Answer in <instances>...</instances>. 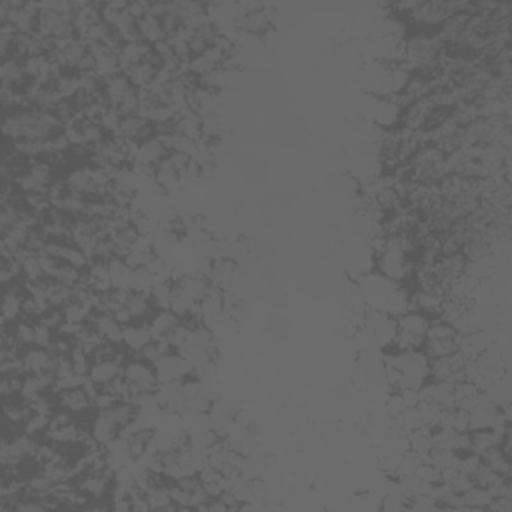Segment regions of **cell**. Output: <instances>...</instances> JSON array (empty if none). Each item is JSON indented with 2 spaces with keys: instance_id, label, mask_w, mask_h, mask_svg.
<instances>
[{
  "instance_id": "1",
  "label": "cell",
  "mask_w": 512,
  "mask_h": 512,
  "mask_svg": "<svg viewBox=\"0 0 512 512\" xmlns=\"http://www.w3.org/2000/svg\"><path fill=\"white\" fill-rule=\"evenodd\" d=\"M65 131L62 122L55 112L38 109H22L16 112H4L2 132L11 144L16 142H48Z\"/></svg>"
},
{
  "instance_id": "2",
  "label": "cell",
  "mask_w": 512,
  "mask_h": 512,
  "mask_svg": "<svg viewBox=\"0 0 512 512\" xmlns=\"http://www.w3.org/2000/svg\"><path fill=\"white\" fill-rule=\"evenodd\" d=\"M122 376H124V381L129 382L132 394L156 393L158 386H160L153 362L138 359V356H134V354L126 360L124 369H122Z\"/></svg>"
},
{
  "instance_id": "3",
  "label": "cell",
  "mask_w": 512,
  "mask_h": 512,
  "mask_svg": "<svg viewBox=\"0 0 512 512\" xmlns=\"http://www.w3.org/2000/svg\"><path fill=\"white\" fill-rule=\"evenodd\" d=\"M376 273L393 283H403L416 271V261L401 251H384L376 256Z\"/></svg>"
},
{
  "instance_id": "4",
  "label": "cell",
  "mask_w": 512,
  "mask_h": 512,
  "mask_svg": "<svg viewBox=\"0 0 512 512\" xmlns=\"http://www.w3.org/2000/svg\"><path fill=\"white\" fill-rule=\"evenodd\" d=\"M154 369H156V376H158L160 384L185 381L188 376H192L190 364H188V360L180 352H168L166 356L154 362Z\"/></svg>"
},
{
  "instance_id": "5",
  "label": "cell",
  "mask_w": 512,
  "mask_h": 512,
  "mask_svg": "<svg viewBox=\"0 0 512 512\" xmlns=\"http://www.w3.org/2000/svg\"><path fill=\"white\" fill-rule=\"evenodd\" d=\"M56 406L66 408L68 413H72L77 418H85L87 414L97 413L94 408V401L90 398V394L85 391V386L80 388H66V391H58L55 394Z\"/></svg>"
},
{
  "instance_id": "6",
  "label": "cell",
  "mask_w": 512,
  "mask_h": 512,
  "mask_svg": "<svg viewBox=\"0 0 512 512\" xmlns=\"http://www.w3.org/2000/svg\"><path fill=\"white\" fill-rule=\"evenodd\" d=\"M0 80H2V88H11L16 92H24V88L31 85V78L26 75L24 68V60L22 58H4L0 65Z\"/></svg>"
},
{
  "instance_id": "7",
  "label": "cell",
  "mask_w": 512,
  "mask_h": 512,
  "mask_svg": "<svg viewBox=\"0 0 512 512\" xmlns=\"http://www.w3.org/2000/svg\"><path fill=\"white\" fill-rule=\"evenodd\" d=\"M53 362H55V352L50 349L43 347H26L22 352V366L26 374H40V372L53 371Z\"/></svg>"
},
{
  "instance_id": "8",
  "label": "cell",
  "mask_w": 512,
  "mask_h": 512,
  "mask_svg": "<svg viewBox=\"0 0 512 512\" xmlns=\"http://www.w3.org/2000/svg\"><path fill=\"white\" fill-rule=\"evenodd\" d=\"M236 28L242 34H251V36H258L261 38V36L273 31V21H271L268 12L264 9V4H262L261 9L236 18Z\"/></svg>"
},
{
  "instance_id": "9",
  "label": "cell",
  "mask_w": 512,
  "mask_h": 512,
  "mask_svg": "<svg viewBox=\"0 0 512 512\" xmlns=\"http://www.w3.org/2000/svg\"><path fill=\"white\" fill-rule=\"evenodd\" d=\"M428 327H430L428 316L425 312H418V310H408V312H404L396 318V332L420 338V340H425Z\"/></svg>"
},
{
  "instance_id": "10",
  "label": "cell",
  "mask_w": 512,
  "mask_h": 512,
  "mask_svg": "<svg viewBox=\"0 0 512 512\" xmlns=\"http://www.w3.org/2000/svg\"><path fill=\"white\" fill-rule=\"evenodd\" d=\"M396 284L398 283H393V280H388L386 276H382L381 273H371V274H364L362 278H360V288L369 295V298L372 300H378L382 303L386 296H391L396 290Z\"/></svg>"
},
{
  "instance_id": "11",
  "label": "cell",
  "mask_w": 512,
  "mask_h": 512,
  "mask_svg": "<svg viewBox=\"0 0 512 512\" xmlns=\"http://www.w3.org/2000/svg\"><path fill=\"white\" fill-rule=\"evenodd\" d=\"M168 151L164 148V144L158 138H151V141H144L141 144H136L134 148V163L144 164V166H158L163 163L164 158L168 156Z\"/></svg>"
},
{
  "instance_id": "12",
  "label": "cell",
  "mask_w": 512,
  "mask_h": 512,
  "mask_svg": "<svg viewBox=\"0 0 512 512\" xmlns=\"http://www.w3.org/2000/svg\"><path fill=\"white\" fill-rule=\"evenodd\" d=\"M88 322H92L97 330H99L102 338L107 342H112V344H122V334H124V327L120 325L119 320L114 318L109 312H92Z\"/></svg>"
},
{
  "instance_id": "13",
  "label": "cell",
  "mask_w": 512,
  "mask_h": 512,
  "mask_svg": "<svg viewBox=\"0 0 512 512\" xmlns=\"http://www.w3.org/2000/svg\"><path fill=\"white\" fill-rule=\"evenodd\" d=\"M146 325L151 328L153 338H168L180 325V316L175 315L170 308H158Z\"/></svg>"
},
{
  "instance_id": "14",
  "label": "cell",
  "mask_w": 512,
  "mask_h": 512,
  "mask_svg": "<svg viewBox=\"0 0 512 512\" xmlns=\"http://www.w3.org/2000/svg\"><path fill=\"white\" fill-rule=\"evenodd\" d=\"M151 50H153V46L146 43H129L124 44L122 48H120L119 56V65H120V70L122 72H126L129 68L132 66L141 65L142 60H146L148 55H151Z\"/></svg>"
},
{
  "instance_id": "15",
  "label": "cell",
  "mask_w": 512,
  "mask_h": 512,
  "mask_svg": "<svg viewBox=\"0 0 512 512\" xmlns=\"http://www.w3.org/2000/svg\"><path fill=\"white\" fill-rule=\"evenodd\" d=\"M151 340H153V334H151V328L146 322H132L129 327H124L122 344H124V349L131 350L132 354H136Z\"/></svg>"
},
{
  "instance_id": "16",
  "label": "cell",
  "mask_w": 512,
  "mask_h": 512,
  "mask_svg": "<svg viewBox=\"0 0 512 512\" xmlns=\"http://www.w3.org/2000/svg\"><path fill=\"white\" fill-rule=\"evenodd\" d=\"M132 88L131 80L126 78L124 72L119 75H112V77L104 78L102 80V90H104V97L109 100V104L112 109H116L120 104V100L124 99V94Z\"/></svg>"
},
{
  "instance_id": "17",
  "label": "cell",
  "mask_w": 512,
  "mask_h": 512,
  "mask_svg": "<svg viewBox=\"0 0 512 512\" xmlns=\"http://www.w3.org/2000/svg\"><path fill=\"white\" fill-rule=\"evenodd\" d=\"M160 68H156V66L146 58V60H142L141 65H136V66H132V68H129L124 75H126V78L131 80V85L132 87H136V88H148L154 82V78H156V72H158Z\"/></svg>"
},
{
  "instance_id": "18",
  "label": "cell",
  "mask_w": 512,
  "mask_h": 512,
  "mask_svg": "<svg viewBox=\"0 0 512 512\" xmlns=\"http://www.w3.org/2000/svg\"><path fill=\"white\" fill-rule=\"evenodd\" d=\"M138 31H141L142 43L151 44V46L166 43L163 22H160V18L153 16V14H148V16H144L142 21H138Z\"/></svg>"
},
{
  "instance_id": "19",
  "label": "cell",
  "mask_w": 512,
  "mask_h": 512,
  "mask_svg": "<svg viewBox=\"0 0 512 512\" xmlns=\"http://www.w3.org/2000/svg\"><path fill=\"white\" fill-rule=\"evenodd\" d=\"M406 440H408V450L410 452L425 458L430 452V448H432V430L428 426H418V428H414V430L408 432Z\"/></svg>"
},
{
  "instance_id": "20",
  "label": "cell",
  "mask_w": 512,
  "mask_h": 512,
  "mask_svg": "<svg viewBox=\"0 0 512 512\" xmlns=\"http://www.w3.org/2000/svg\"><path fill=\"white\" fill-rule=\"evenodd\" d=\"M114 31L120 36V40L124 44L129 43H141V31H138V21L131 16L129 12H120V16L116 18V22L112 24Z\"/></svg>"
},
{
  "instance_id": "21",
  "label": "cell",
  "mask_w": 512,
  "mask_h": 512,
  "mask_svg": "<svg viewBox=\"0 0 512 512\" xmlns=\"http://www.w3.org/2000/svg\"><path fill=\"white\" fill-rule=\"evenodd\" d=\"M168 352H175L173 347H170V342H168V338H153L146 347H142L134 356H138L142 360H148V362H156V360H160L163 356H166Z\"/></svg>"
},
{
  "instance_id": "22",
  "label": "cell",
  "mask_w": 512,
  "mask_h": 512,
  "mask_svg": "<svg viewBox=\"0 0 512 512\" xmlns=\"http://www.w3.org/2000/svg\"><path fill=\"white\" fill-rule=\"evenodd\" d=\"M492 494L489 489L482 486H472L470 491L462 494V502H464V511H486V506L491 504Z\"/></svg>"
},
{
  "instance_id": "23",
  "label": "cell",
  "mask_w": 512,
  "mask_h": 512,
  "mask_svg": "<svg viewBox=\"0 0 512 512\" xmlns=\"http://www.w3.org/2000/svg\"><path fill=\"white\" fill-rule=\"evenodd\" d=\"M458 338H448V340H425L423 350L428 359H440V356H448L452 352H458Z\"/></svg>"
},
{
  "instance_id": "24",
  "label": "cell",
  "mask_w": 512,
  "mask_h": 512,
  "mask_svg": "<svg viewBox=\"0 0 512 512\" xmlns=\"http://www.w3.org/2000/svg\"><path fill=\"white\" fill-rule=\"evenodd\" d=\"M482 460H484V464H486L489 469H492L494 472H499L501 476L511 479L512 458L506 457V454H504V452L501 450V447L494 448V450H491V452H486V454L482 457Z\"/></svg>"
},
{
  "instance_id": "25",
  "label": "cell",
  "mask_w": 512,
  "mask_h": 512,
  "mask_svg": "<svg viewBox=\"0 0 512 512\" xmlns=\"http://www.w3.org/2000/svg\"><path fill=\"white\" fill-rule=\"evenodd\" d=\"M452 327L457 330L460 337H467V334H472V332H476L479 330V316L476 312L472 310V308H467V310H462L458 318L452 322Z\"/></svg>"
},
{
  "instance_id": "26",
  "label": "cell",
  "mask_w": 512,
  "mask_h": 512,
  "mask_svg": "<svg viewBox=\"0 0 512 512\" xmlns=\"http://www.w3.org/2000/svg\"><path fill=\"white\" fill-rule=\"evenodd\" d=\"M224 134V124L220 114H205L202 116V136L210 142H217Z\"/></svg>"
},
{
  "instance_id": "27",
  "label": "cell",
  "mask_w": 512,
  "mask_h": 512,
  "mask_svg": "<svg viewBox=\"0 0 512 512\" xmlns=\"http://www.w3.org/2000/svg\"><path fill=\"white\" fill-rule=\"evenodd\" d=\"M82 273H85V271H80V268L72 266V264L62 262L53 280L65 284V286H70V288H77V286H80V283H82Z\"/></svg>"
},
{
  "instance_id": "28",
  "label": "cell",
  "mask_w": 512,
  "mask_h": 512,
  "mask_svg": "<svg viewBox=\"0 0 512 512\" xmlns=\"http://www.w3.org/2000/svg\"><path fill=\"white\" fill-rule=\"evenodd\" d=\"M460 337L454 327L450 322H445L440 318H436L435 322H430V327L426 330L425 340H448V338Z\"/></svg>"
},
{
  "instance_id": "29",
  "label": "cell",
  "mask_w": 512,
  "mask_h": 512,
  "mask_svg": "<svg viewBox=\"0 0 512 512\" xmlns=\"http://www.w3.org/2000/svg\"><path fill=\"white\" fill-rule=\"evenodd\" d=\"M48 426H50V416L34 413L33 416L26 420V425L22 428V432H26V435L34 436V438L44 440V435H46V430H48Z\"/></svg>"
},
{
  "instance_id": "30",
  "label": "cell",
  "mask_w": 512,
  "mask_h": 512,
  "mask_svg": "<svg viewBox=\"0 0 512 512\" xmlns=\"http://www.w3.org/2000/svg\"><path fill=\"white\" fill-rule=\"evenodd\" d=\"M68 356H70V362H72V369H75V372L80 374V376H88L90 366H92V359H90V354H88L87 350L80 349V347H75L72 352H70Z\"/></svg>"
},
{
  "instance_id": "31",
  "label": "cell",
  "mask_w": 512,
  "mask_h": 512,
  "mask_svg": "<svg viewBox=\"0 0 512 512\" xmlns=\"http://www.w3.org/2000/svg\"><path fill=\"white\" fill-rule=\"evenodd\" d=\"M55 338H56V332L53 328H48L46 325H43L40 320H34V344H36V347L53 349Z\"/></svg>"
},
{
  "instance_id": "32",
  "label": "cell",
  "mask_w": 512,
  "mask_h": 512,
  "mask_svg": "<svg viewBox=\"0 0 512 512\" xmlns=\"http://www.w3.org/2000/svg\"><path fill=\"white\" fill-rule=\"evenodd\" d=\"M99 122H100V126L109 132V134H116L120 129V122H122V114H120L116 109L109 107V109L102 112V116H100Z\"/></svg>"
},
{
  "instance_id": "33",
  "label": "cell",
  "mask_w": 512,
  "mask_h": 512,
  "mask_svg": "<svg viewBox=\"0 0 512 512\" xmlns=\"http://www.w3.org/2000/svg\"><path fill=\"white\" fill-rule=\"evenodd\" d=\"M452 430L457 432H469L470 430V420H469V410L464 408H452Z\"/></svg>"
},
{
  "instance_id": "34",
  "label": "cell",
  "mask_w": 512,
  "mask_h": 512,
  "mask_svg": "<svg viewBox=\"0 0 512 512\" xmlns=\"http://www.w3.org/2000/svg\"><path fill=\"white\" fill-rule=\"evenodd\" d=\"M151 4H153V2H129L126 12H129L131 16H134L136 21H142L144 16L151 14Z\"/></svg>"
},
{
  "instance_id": "35",
  "label": "cell",
  "mask_w": 512,
  "mask_h": 512,
  "mask_svg": "<svg viewBox=\"0 0 512 512\" xmlns=\"http://www.w3.org/2000/svg\"><path fill=\"white\" fill-rule=\"evenodd\" d=\"M491 512H512V496H492L491 504L486 506Z\"/></svg>"
},
{
  "instance_id": "36",
  "label": "cell",
  "mask_w": 512,
  "mask_h": 512,
  "mask_svg": "<svg viewBox=\"0 0 512 512\" xmlns=\"http://www.w3.org/2000/svg\"><path fill=\"white\" fill-rule=\"evenodd\" d=\"M112 316H114V318L119 320L122 327H129V325H132V322H136V320H134V316L131 315V310H129L126 306L119 308V310H116V312H114Z\"/></svg>"
}]
</instances>
